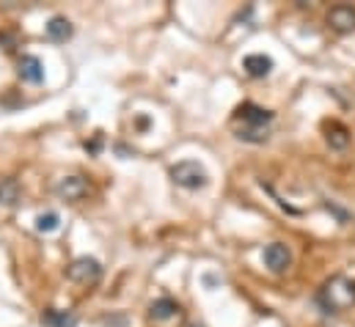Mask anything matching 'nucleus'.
<instances>
[{"label": "nucleus", "mask_w": 355, "mask_h": 327, "mask_svg": "<svg viewBox=\"0 0 355 327\" xmlns=\"http://www.w3.org/2000/svg\"><path fill=\"white\" fill-rule=\"evenodd\" d=\"M177 314H179V303L171 300V297H160V300H155V303L149 306V319H152V322H168V319H174Z\"/></svg>", "instance_id": "9b49d317"}, {"label": "nucleus", "mask_w": 355, "mask_h": 327, "mask_svg": "<svg viewBox=\"0 0 355 327\" xmlns=\"http://www.w3.org/2000/svg\"><path fill=\"white\" fill-rule=\"evenodd\" d=\"M272 127V110L254 102H243L232 116V132L243 143H265Z\"/></svg>", "instance_id": "f257e3e1"}, {"label": "nucleus", "mask_w": 355, "mask_h": 327, "mask_svg": "<svg viewBox=\"0 0 355 327\" xmlns=\"http://www.w3.org/2000/svg\"><path fill=\"white\" fill-rule=\"evenodd\" d=\"M42 325L44 327H78V317L72 311H58V308H47L42 314Z\"/></svg>", "instance_id": "ddd939ff"}, {"label": "nucleus", "mask_w": 355, "mask_h": 327, "mask_svg": "<svg viewBox=\"0 0 355 327\" xmlns=\"http://www.w3.org/2000/svg\"><path fill=\"white\" fill-rule=\"evenodd\" d=\"M91 193V184L89 179H83V176H64V179H58V184H55V195L61 198V201H69V204H75V201H80V198H86Z\"/></svg>", "instance_id": "39448f33"}, {"label": "nucleus", "mask_w": 355, "mask_h": 327, "mask_svg": "<svg viewBox=\"0 0 355 327\" xmlns=\"http://www.w3.org/2000/svg\"><path fill=\"white\" fill-rule=\"evenodd\" d=\"M187 327H204V325H196V322H193V325H187Z\"/></svg>", "instance_id": "dca6fc26"}, {"label": "nucleus", "mask_w": 355, "mask_h": 327, "mask_svg": "<svg viewBox=\"0 0 355 327\" xmlns=\"http://www.w3.org/2000/svg\"><path fill=\"white\" fill-rule=\"evenodd\" d=\"M67 278L78 286H94L102 281V264L94 256H78L69 267H67Z\"/></svg>", "instance_id": "20e7f679"}, {"label": "nucleus", "mask_w": 355, "mask_h": 327, "mask_svg": "<svg viewBox=\"0 0 355 327\" xmlns=\"http://www.w3.org/2000/svg\"><path fill=\"white\" fill-rule=\"evenodd\" d=\"M22 198V187L17 179H0V206H17Z\"/></svg>", "instance_id": "4468645a"}, {"label": "nucleus", "mask_w": 355, "mask_h": 327, "mask_svg": "<svg viewBox=\"0 0 355 327\" xmlns=\"http://www.w3.org/2000/svg\"><path fill=\"white\" fill-rule=\"evenodd\" d=\"M314 303H317V308L322 314H345V311H350V308H355V281L347 278V275L328 278L320 286Z\"/></svg>", "instance_id": "f03ea898"}, {"label": "nucleus", "mask_w": 355, "mask_h": 327, "mask_svg": "<svg viewBox=\"0 0 355 327\" xmlns=\"http://www.w3.org/2000/svg\"><path fill=\"white\" fill-rule=\"evenodd\" d=\"M262 261H265V267L270 272L281 275V272H286L292 267V250L284 245V242H270L262 250Z\"/></svg>", "instance_id": "423d86ee"}, {"label": "nucleus", "mask_w": 355, "mask_h": 327, "mask_svg": "<svg viewBox=\"0 0 355 327\" xmlns=\"http://www.w3.org/2000/svg\"><path fill=\"white\" fill-rule=\"evenodd\" d=\"M17 75L22 82H31V85H39L44 80V67L36 55H22L19 58V67H17Z\"/></svg>", "instance_id": "1a4fd4ad"}, {"label": "nucleus", "mask_w": 355, "mask_h": 327, "mask_svg": "<svg viewBox=\"0 0 355 327\" xmlns=\"http://www.w3.org/2000/svg\"><path fill=\"white\" fill-rule=\"evenodd\" d=\"M272 58L265 55V53H251V55H245L243 58V69H245V75L248 78H254V80H262L267 78L270 72H272Z\"/></svg>", "instance_id": "6e6552de"}, {"label": "nucleus", "mask_w": 355, "mask_h": 327, "mask_svg": "<svg viewBox=\"0 0 355 327\" xmlns=\"http://www.w3.org/2000/svg\"><path fill=\"white\" fill-rule=\"evenodd\" d=\"M58 226H61L58 212H47V215H39L36 218V231L39 234H53V231H58Z\"/></svg>", "instance_id": "2eb2a0df"}, {"label": "nucleus", "mask_w": 355, "mask_h": 327, "mask_svg": "<svg viewBox=\"0 0 355 327\" xmlns=\"http://www.w3.org/2000/svg\"><path fill=\"white\" fill-rule=\"evenodd\" d=\"M325 132H328V135H325V141H328V146H331L334 152H345V149L350 146V141H353L350 130H347L345 124H339V121L328 124V130H325Z\"/></svg>", "instance_id": "f8f14e48"}, {"label": "nucleus", "mask_w": 355, "mask_h": 327, "mask_svg": "<svg viewBox=\"0 0 355 327\" xmlns=\"http://www.w3.org/2000/svg\"><path fill=\"white\" fill-rule=\"evenodd\" d=\"M44 33H47V39L50 42H69L72 39V33H75V28H72V22L67 19V17H61V14H55V17H50V22L44 25Z\"/></svg>", "instance_id": "9d476101"}, {"label": "nucleus", "mask_w": 355, "mask_h": 327, "mask_svg": "<svg viewBox=\"0 0 355 327\" xmlns=\"http://www.w3.org/2000/svg\"><path fill=\"white\" fill-rule=\"evenodd\" d=\"M171 182L182 190H204L209 182V173L198 160H182L171 165Z\"/></svg>", "instance_id": "7ed1b4c3"}, {"label": "nucleus", "mask_w": 355, "mask_h": 327, "mask_svg": "<svg viewBox=\"0 0 355 327\" xmlns=\"http://www.w3.org/2000/svg\"><path fill=\"white\" fill-rule=\"evenodd\" d=\"M328 25L336 30V33H353L355 30V8L353 6H334L328 11Z\"/></svg>", "instance_id": "0eeeda50"}]
</instances>
